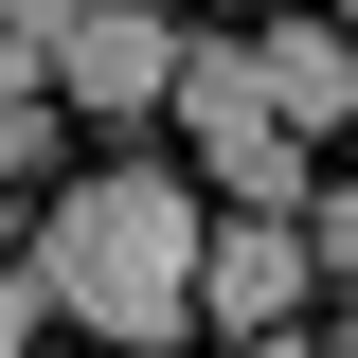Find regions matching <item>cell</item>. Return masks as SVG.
<instances>
[{
    "label": "cell",
    "mask_w": 358,
    "mask_h": 358,
    "mask_svg": "<svg viewBox=\"0 0 358 358\" xmlns=\"http://www.w3.org/2000/svg\"><path fill=\"white\" fill-rule=\"evenodd\" d=\"M36 268H54V305H72L90 341L162 358L179 322H197V287H215V215H197L162 162H90V179H54Z\"/></svg>",
    "instance_id": "obj_1"
},
{
    "label": "cell",
    "mask_w": 358,
    "mask_h": 358,
    "mask_svg": "<svg viewBox=\"0 0 358 358\" xmlns=\"http://www.w3.org/2000/svg\"><path fill=\"white\" fill-rule=\"evenodd\" d=\"M179 143H197V179H215L233 215H305L322 179H305V126L268 108V54L251 36H197L179 54Z\"/></svg>",
    "instance_id": "obj_2"
},
{
    "label": "cell",
    "mask_w": 358,
    "mask_h": 358,
    "mask_svg": "<svg viewBox=\"0 0 358 358\" xmlns=\"http://www.w3.org/2000/svg\"><path fill=\"white\" fill-rule=\"evenodd\" d=\"M179 54H197V36H162V0H90L54 90H72L90 126H143V108H179Z\"/></svg>",
    "instance_id": "obj_3"
},
{
    "label": "cell",
    "mask_w": 358,
    "mask_h": 358,
    "mask_svg": "<svg viewBox=\"0 0 358 358\" xmlns=\"http://www.w3.org/2000/svg\"><path fill=\"white\" fill-rule=\"evenodd\" d=\"M305 287H322V233H305V215H233V233H215V287H197V322L287 341V322H305Z\"/></svg>",
    "instance_id": "obj_4"
},
{
    "label": "cell",
    "mask_w": 358,
    "mask_h": 358,
    "mask_svg": "<svg viewBox=\"0 0 358 358\" xmlns=\"http://www.w3.org/2000/svg\"><path fill=\"white\" fill-rule=\"evenodd\" d=\"M251 54H268V108H287V126H305V143H322V126H341V108H358V36H322V0H305V18H268Z\"/></svg>",
    "instance_id": "obj_5"
},
{
    "label": "cell",
    "mask_w": 358,
    "mask_h": 358,
    "mask_svg": "<svg viewBox=\"0 0 358 358\" xmlns=\"http://www.w3.org/2000/svg\"><path fill=\"white\" fill-rule=\"evenodd\" d=\"M72 18L90 0H0V90H54L72 72Z\"/></svg>",
    "instance_id": "obj_6"
},
{
    "label": "cell",
    "mask_w": 358,
    "mask_h": 358,
    "mask_svg": "<svg viewBox=\"0 0 358 358\" xmlns=\"http://www.w3.org/2000/svg\"><path fill=\"white\" fill-rule=\"evenodd\" d=\"M54 143H72V90H0V162L54 179Z\"/></svg>",
    "instance_id": "obj_7"
},
{
    "label": "cell",
    "mask_w": 358,
    "mask_h": 358,
    "mask_svg": "<svg viewBox=\"0 0 358 358\" xmlns=\"http://www.w3.org/2000/svg\"><path fill=\"white\" fill-rule=\"evenodd\" d=\"M322 18H358V0H322Z\"/></svg>",
    "instance_id": "obj_8"
}]
</instances>
